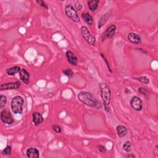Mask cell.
Returning a JSON list of instances; mask_svg holds the SVG:
<instances>
[{"label": "cell", "instance_id": "6da1fadb", "mask_svg": "<svg viewBox=\"0 0 158 158\" xmlns=\"http://www.w3.org/2000/svg\"><path fill=\"white\" fill-rule=\"evenodd\" d=\"M78 99L84 105L96 109H101L103 106L91 93L87 92H81L78 94Z\"/></svg>", "mask_w": 158, "mask_h": 158}, {"label": "cell", "instance_id": "7a4b0ae2", "mask_svg": "<svg viewBox=\"0 0 158 158\" xmlns=\"http://www.w3.org/2000/svg\"><path fill=\"white\" fill-rule=\"evenodd\" d=\"M100 93L101 96L103 100L104 106H105V110L109 112V106L111 102V92L109 87L106 83H103L100 85Z\"/></svg>", "mask_w": 158, "mask_h": 158}, {"label": "cell", "instance_id": "3957f363", "mask_svg": "<svg viewBox=\"0 0 158 158\" xmlns=\"http://www.w3.org/2000/svg\"><path fill=\"white\" fill-rule=\"evenodd\" d=\"M24 100L20 96H16L12 100L11 109L14 114H22L23 112Z\"/></svg>", "mask_w": 158, "mask_h": 158}, {"label": "cell", "instance_id": "277c9868", "mask_svg": "<svg viewBox=\"0 0 158 158\" xmlns=\"http://www.w3.org/2000/svg\"><path fill=\"white\" fill-rule=\"evenodd\" d=\"M81 33H82V37L88 44L92 46H94L96 44V38L90 32L88 28L85 26H82L81 27Z\"/></svg>", "mask_w": 158, "mask_h": 158}, {"label": "cell", "instance_id": "5b68a950", "mask_svg": "<svg viewBox=\"0 0 158 158\" xmlns=\"http://www.w3.org/2000/svg\"><path fill=\"white\" fill-rule=\"evenodd\" d=\"M65 12L67 16L70 19H72L73 21L75 22H80V18L78 16L77 12L76 10L74 8V7L72 6V5H67L65 8Z\"/></svg>", "mask_w": 158, "mask_h": 158}, {"label": "cell", "instance_id": "8992f818", "mask_svg": "<svg viewBox=\"0 0 158 158\" xmlns=\"http://www.w3.org/2000/svg\"><path fill=\"white\" fill-rule=\"evenodd\" d=\"M1 120L3 122L8 125H11L14 122V120L10 112L5 109L3 110L1 112Z\"/></svg>", "mask_w": 158, "mask_h": 158}, {"label": "cell", "instance_id": "52a82bcc", "mask_svg": "<svg viewBox=\"0 0 158 158\" xmlns=\"http://www.w3.org/2000/svg\"><path fill=\"white\" fill-rule=\"evenodd\" d=\"M130 106L133 109L140 111L143 109V101L138 96H133L130 101Z\"/></svg>", "mask_w": 158, "mask_h": 158}, {"label": "cell", "instance_id": "ba28073f", "mask_svg": "<svg viewBox=\"0 0 158 158\" xmlns=\"http://www.w3.org/2000/svg\"><path fill=\"white\" fill-rule=\"evenodd\" d=\"M116 26L115 25H111L108 27L105 33L103 34L102 37V41L104 42L107 39L112 38L116 34Z\"/></svg>", "mask_w": 158, "mask_h": 158}, {"label": "cell", "instance_id": "9c48e42d", "mask_svg": "<svg viewBox=\"0 0 158 158\" xmlns=\"http://www.w3.org/2000/svg\"><path fill=\"white\" fill-rule=\"evenodd\" d=\"M21 86V82L19 81H17L16 82H10L2 84L0 86L1 90H16L18 89Z\"/></svg>", "mask_w": 158, "mask_h": 158}, {"label": "cell", "instance_id": "30bf717a", "mask_svg": "<svg viewBox=\"0 0 158 158\" xmlns=\"http://www.w3.org/2000/svg\"><path fill=\"white\" fill-rule=\"evenodd\" d=\"M127 38L129 42L134 44H140L142 42V39H141L140 36L138 34H137L133 32L129 33L128 35Z\"/></svg>", "mask_w": 158, "mask_h": 158}, {"label": "cell", "instance_id": "8fae6325", "mask_svg": "<svg viewBox=\"0 0 158 158\" xmlns=\"http://www.w3.org/2000/svg\"><path fill=\"white\" fill-rule=\"evenodd\" d=\"M66 55L67 59V61H68V62L71 65L74 66H76L77 65L78 59L71 51H67L66 53Z\"/></svg>", "mask_w": 158, "mask_h": 158}, {"label": "cell", "instance_id": "7c38bea8", "mask_svg": "<svg viewBox=\"0 0 158 158\" xmlns=\"http://www.w3.org/2000/svg\"><path fill=\"white\" fill-rule=\"evenodd\" d=\"M19 77L21 80L24 83L27 85L30 83V74L27 70L22 69L19 72Z\"/></svg>", "mask_w": 158, "mask_h": 158}, {"label": "cell", "instance_id": "4fadbf2b", "mask_svg": "<svg viewBox=\"0 0 158 158\" xmlns=\"http://www.w3.org/2000/svg\"><path fill=\"white\" fill-rule=\"evenodd\" d=\"M26 155L29 158H38L40 156V153L37 148H30L27 150Z\"/></svg>", "mask_w": 158, "mask_h": 158}, {"label": "cell", "instance_id": "5bb4252c", "mask_svg": "<svg viewBox=\"0 0 158 158\" xmlns=\"http://www.w3.org/2000/svg\"><path fill=\"white\" fill-rule=\"evenodd\" d=\"M43 117L42 115L38 112H35L32 114V120L35 125L41 124L43 122Z\"/></svg>", "mask_w": 158, "mask_h": 158}, {"label": "cell", "instance_id": "9a60e30c", "mask_svg": "<svg viewBox=\"0 0 158 158\" xmlns=\"http://www.w3.org/2000/svg\"><path fill=\"white\" fill-rule=\"evenodd\" d=\"M116 130L117 135H118L119 137L120 138L125 137L127 133V129L122 125H119L117 126L116 128Z\"/></svg>", "mask_w": 158, "mask_h": 158}, {"label": "cell", "instance_id": "2e32d148", "mask_svg": "<svg viewBox=\"0 0 158 158\" xmlns=\"http://www.w3.org/2000/svg\"><path fill=\"white\" fill-rule=\"evenodd\" d=\"M21 70V69L19 67L14 66V67H10V68H8L6 70V72L8 75L13 76V75H14L18 73V72H20Z\"/></svg>", "mask_w": 158, "mask_h": 158}, {"label": "cell", "instance_id": "e0dca14e", "mask_svg": "<svg viewBox=\"0 0 158 158\" xmlns=\"http://www.w3.org/2000/svg\"><path fill=\"white\" fill-rule=\"evenodd\" d=\"M99 1L98 0H92V1H89L88 2V6L89 8V10L92 12L95 11L98 7Z\"/></svg>", "mask_w": 158, "mask_h": 158}, {"label": "cell", "instance_id": "ac0fdd59", "mask_svg": "<svg viewBox=\"0 0 158 158\" xmlns=\"http://www.w3.org/2000/svg\"><path fill=\"white\" fill-rule=\"evenodd\" d=\"M82 19L87 22L88 25H92L93 22V19L92 16L89 13H82Z\"/></svg>", "mask_w": 158, "mask_h": 158}, {"label": "cell", "instance_id": "d6986e66", "mask_svg": "<svg viewBox=\"0 0 158 158\" xmlns=\"http://www.w3.org/2000/svg\"><path fill=\"white\" fill-rule=\"evenodd\" d=\"M109 17H110V15L109 14H106L105 15H104L103 16L101 17L100 20L98 22V28L99 29H101L103 26V25L105 24V23L107 21Z\"/></svg>", "mask_w": 158, "mask_h": 158}, {"label": "cell", "instance_id": "ffe728a7", "mask_svg": "<svg viewBox=\"0 0 158 158\" xmlns=\"http://www.w3.org/2000/svg\"><path fill=\"white\" fill-rule=\"evenodd\" d=\"M7 103V98L6 96L0 95V108L2 109L4 106H5L6 104Z\"/></svg>", "mask_w": 158, "mask_h": 158}, {"label": "cell", "instance_id": "44dd1931", "mask_svg": "<svg viewBox=\"0 0 158 158\" xmlns=\"http://www.w3.org/2000/svg\"><path fill=\"white\" fill-rule=\"evenodd\" d=\"M123 149L127 153L132 151V144L130 142H126L123 145Z\"/></svg>", "mask_w": 158, "mask_h": 158}, {"label": "cell", "instance_id": "7402d4cb", "mask_svg": "<svg viewBox=\"0 0 158 158\" xmlns=\"http://www.w3.org/2000/svg\"><path fill=\"white\" fill-rule=\"evenodd\" d=\"M135 79H137V80L140 81V82L146 85L150 83V79H149L147 77H145V76L140 77H138V78H135Z\"/></svg>", "mask_w": 158, "mask_h": 158}, {"label": "cell", "instance_id": "603a6c76", "mask_svg": "<svg viewBox=\"0 0 158 158\" xmlns=\"http://www.w3.org/2000/svg\"><path fill=\"white\" fill-rule=\"evenodd\" d=\"M63 73H64V74L66 76L68 77H72L74 76V72L73 71H72L70 69H65L62 71Z\"/></svg>", "mask_w": 158, "mask_h": 158}, {"label": "cell", "instance_id": "cb8c5ba5", "mask_svg": "<svg viewBox=\"0 0 158 158\" xmlns=\"http://www.w3.org/2000/svg\"><path fill=\"white\" fill-rule=\"evenodd\" d=\"M3 155H11V146L8 145L5 149H4L2 151Z\"/></svg>", "mask_w": 158, "mask_h": 158}, {"label": "cell", "instance_id": "d4e9b609", "mask_svg": "<svg viewBox=\"0 0 158 158\" xmlns=\"http://www.w3.org/2000/svg\"><path fill=\"white\" fill-rule=\"evenodd\" d=\"M138 91L140 93H141L142 94H143V95H144L145 96H148V93L147 92V90L144 88H142V87H140L139 88Z\"/></svg>", "mask_w": 158, "mask_h": 158}, {"label": "cell", "instance_id": "484cf974", "mask_svg": "<svg viewBox=\"0 0 158 158\" xmlns=\"http://www.w3.org/2000/svg\"><path fill=\"white\" fill-rule=\"evenodd\" d=\"M36 3H37L38 4H39L40 6L44 8V9H46V10H48V7L47 5V4L44 3V1H42V0H38V1H36Z\"/></svg>", "mask_w": 158, "mask_h": 158}, {"label": "cell", "instance_id": "4316f807", "mask_svg": "<svg viewBox=\"0 0 158 158\" xmlns=\"http://www.w3.org/2000/svg\"><path fill=\"white\" fill-rule=\"evenodd\" d=\"M53 129L57 133H60L62 132L61 128L60 127V126L57 125H54L53 126Z\"/></svg>", "mask_w": 158, "mask_h": 158}, {"label": "cell", "instance_id": "83f0119b", "mask_svg": "<svg viewBox=\"0 0 158 158\" xmlns=\"http://www.w3.org/2000/svg\"><path fill=\"white\" fill-rule=\"evenodd\" d=\"M101 56L102 57V58L103 59V60H104V61H105V62H106V65H107V67H108V69H109V70H110V72H112V70H111V67H110V66H109V62H107V59L106 58L105 56V55H103V54L101 53Z\"/></svg>", "mask_w": 158, "mask_h": 158}, {"label": "cell", "instance_id": "f1b7e54d", "mask_svg": "<svg viewBox=\"0 0 158 158\" xmlns=\"http://www.w3.org/2000/svg\"><path fill=\"white\" fill-rule=\"evenodd\" d=\"M75 8L76 9V11H79L82 9V6L81 5V4L79 2H77V3H76L75 4Z\"/></svg>", "mask_w": 158, "mask_h": 158}, {"label": "cell", "instance_id": "f546056e", "mask_svg": "<svg viewBox=\"0 0 158 158\" xmlns=\"http://www.w3.org/2000/svg\"><path fill=\"white\" fill-rule=\"evenodd\" d=\"M99 150L101 153H105L106 152V148L103 145H100L99 146Z\"/></svg>", "mask_w": 158, "mask_h": 158}, {"label": "cell", "instance_id": "4dcf8cb0", "mask_svg": "<svg viewBox=\"0 0 158 158\" xmlns=\"http://www.w3.org/2000/svg\"><path fill=\"white\" fill-rule=\"evenodd\" d=\"M126 157H132V158H133V157H135V156L133 154H130V155H128L126 156Z\"/></svg>", "mask_w": 158, "mask_h": 158}]
</instances>
